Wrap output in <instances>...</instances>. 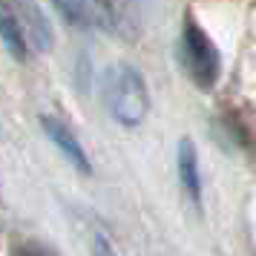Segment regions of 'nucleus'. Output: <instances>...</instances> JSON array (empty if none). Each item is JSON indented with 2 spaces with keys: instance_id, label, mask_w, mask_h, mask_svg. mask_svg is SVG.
<instances>
[{
  "instance_id": "obj_5",
  "label": "nucleus",
  "mask_w": 256,
  "mask_h": 256,
  "mask_svg": "<svg viewBox=\"0 0 256 256\" xmlns=\"http://www.w3.org/2000/svg\"><path fill=\"white\" fill-rule=\"evenodd\" d=\"M0 29H3V44H6V49L12 52V58H18V60H29V55L35 52L32 49V44H29V38H26V32H24V26L18 24V18H14V12H12V6L3 0V6H0Z\"/></svg>"
},
{
  "instance_id": "obj_7",
  "label": "nucleus",
  "mask_w": 256,
  "mask_h": 256,
  "mask_svg": "<svg viewBox=\"0 0 256 256\" xmlns=\"http://www.w3.org/2000/svg\"><path fill=\"white\" fill-rule=\"evenodd\" d=\"M55 9L60 12V18H64L66 24L78 26V29H84V26L92 20V6H90V0H55Z\"/></svg>"
},
{
  "instance_id": "obj_6",
  "label": "nucleus",
  "mask_w": 256,
  "mask_h": 256,
  "mask_svg": "<svg viewBox=\"0 0 256 256\" xmlns=\"http://www.w3.org/2000/svg\"><path fill=\"white\" fill-rule=\"evenodd\" d=\"M178 178H182V187L187 190L190 202L198 204L202 202V178H198L196 147L190 138H182V144H178Z\"/></svg>"
},
{
  "instance_id": "obj_8",
  "label": "nucleus",
  "mask_w": 256,
  "mask_h": 256,
  "mask_svg": "<svg viewBox=\"0 0 256 256\" xmlns=\"http://www.w3.org/2000/svg\"><path fill=\"white\" fill-rule=\"evenodd\" d=\"M12 256H55L49 248H44V244H35V242H20L14 244Z\"/></svg>"
},
{
  "instance_id": "obj_4",
  "label": "nucleus",
  "mask_w": 256,
  "mask_h": 256,
  "mask_svg": "<svg viewBox=\"0 0 256 256\" xmlns=\"http://www.w3.org/2000/svg\"><path fill=\"white\" fill-rule=\"evenodd\" d=\"M40 127H44V132L49 136V141L60 150V156H64L78 173H90V170H92V167H90V158H86V152H84V147H81V141L75 138V132H72L64 121H58V118H52V116H44L40 118Z\"/></svg>"
},
{
  "instance_id": "obj_2",
  "label": "nucleus",
  "mask_w": 256,
  "mask_h": 256,
  "mask_svg": "<svg viewBox=\"0 0 256 256\" xmlns=\"http://www.w3.org/2000/svg\"><path fill=\"white\" fill-rule=\"evenodd\" d=\"M182 60H184L190 81L196 84L198 90H210L219 81V72H222L219 52L213 46V40L193 20H187L184 35H182Z\"/></svg>"
},
{
  "instance_id": "obj_3",
  "label": "nucleus",
  "mask_w": 256,
  "mask_h": 256,
  "mask_svg": "<svg viewBox=\"0 0 256 256\" xmlns=\"http://www.w3.org/2000/svg\"><path fill=\"white\" fill-rule=\"evenodd\" d=\"M6 3L12 6L18 24L24 26L32 49L35 52H46L52 46V29H49V20H46V14L40 12L38 0H6Z\"/></svg>"
},
{
  "instance_id": "obj_1",
  "label": "nucleus",
  "mask_w": 256,
  "mask_h": 256,
  "mask_svg": "<svg viewBox=\"0 0 256 256\" xmlns=\"http://www.w3.org/2000/svg\"><path fill=\"white\" fill-rule=\"evenodd\" d=\"M104 98L106 106L118 124L124 127H138L150 112V92L136 66L118 64L104 75Z\"/></svg>"
},
{
  "instance_id": "obj_9",
  "label": "nucleus",
  "mask_w": 256,
  "mask_h": 256,
  "mask_svg": "<svg viewBox=\"0 0 256 256\" xmlns=\"http://www.w3.org/2000/svg\"><path fill=\"white\" fill-rule=\"evenodd\" d=\"M92 256H118V250L112 248V242H106L104 233L92 236Z\"/></svg>"
}]
</instances>
